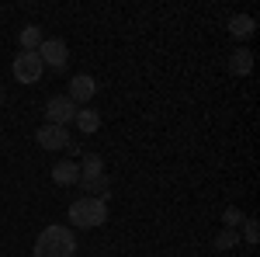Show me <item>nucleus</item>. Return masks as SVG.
Masks as SVG:
<instances>
[{
    "label": "nucleus",
    "mask_w": 260,
    "mask_h": 257,
    "mask_svg": "<svg viewBox=\"0 0 260 257\" xmlns=\"http://www.w3.org/2000/svg\"><path fill=\"white\" fill-rule=\"evenodd\" d=\"M101 174H104V160H101L98 153H87V157L80 160V181L101 178Z\"/></svg>",
    "instance_id": "4468645a"
},
{
    "label": "nucleus",
    "mask_w": 260,
    "mask_h": 257,
    "mask_svg": "<svg viewBox=\"0 0 260 257\" xmlns=\"http://www.w3.org/2000/svg\"><path fill=\"white\" fill-rule=\"evenodd\" d=\"M70 222H73L77 230H94V226H104V222H108V202L90 198V195L77 198V202L70 205Z\"/></svg>",
    "instance_id": "f03ea898"
},
{
    "label": "nucleus",
    "mask_w": 260,
    "mask_h": 257,
    "mask_svg": "<svg viewBox=\"0 0 260 257\" xmlns=\"http://www.w3.org/2000/svg\"><path fill=\"white\" fill-rule=\"evenodd\" d=\"M77 254V237L70 226H45L31 247V257H73Z\"/></svg>",
    "instance_id": "f257e3e1"
},
{
    "label": "nucleus",
    "mask_w": 260,
    "mask_h": 257,
    "mask_svg": "<svg viewBox=\"0 0 260 257\" xmlns=\"http://www.w3.org/2000/svg\"><path fill=\"white\" fill-rule=\"evenodd\" d=\"M233 247H240V230H222L215 237V250H233Z\"/></svg>",
    "instance_id": "2eb2a0df"
},
{
    "label": "nucleus",
    "mask_w": 260,
    "mask_h": 257,
    "mask_svg": "<svg viewBox=\"0 0 260 257\" xmlns=\"http://www.w3.org/2000/svg\"><path fill=\"white\" fill-rule=\"evenodd\" d=\"M222 222H225V230H240L243 222H246V216H243L236 205H229V209L222 212Z\"/></svg>",
    "instance_id": "dca6fc26"
},
{
    "label": "nucleus",
    "mask_w": 260,
    "mask_h": 257,
    "mask_svg": "<svg viewBox=\"0 0 260 257\" xmlns=\"http://www.w3.org/2000/svg\"><path fill=\"white\" fill-rule=\"evenodd\" d=\"M257 32V21L250 18V14H236V18H229V35L236 42H243V39H250Z\"/></svg>",
    "instance_id": "9d476101"
},
{
    "label": "nucleus",
    "mask_w": 260,
    "mask_h": 257,
    "mask_svg": "<svg viewBox=\"0 0 260 257\" xmlns=\"http://www.w3.org/2000/svg\"><path fill=\"white\" fill-rule=\"evenodd\" d=\"M52 181H56V184H77V181H80V163H77V160H59V163H52Z\"/></svg>",
    "instance_id": "6e6552de"
},
{
    "label": "nucleus",
    "mask_w": 260,
    "mask_h": 257,
    "mask_svg": "<svg viewBox=\"0 0 260 257\" xmlns=\"http://www.w3.org/2000/svg\"><path fill=\"white\" fill-rule=\"evenodd\" d=\"M98 94V83L90 73H77V77L70 80V91H66V98L73 101V104H87V101Z\"/></svg>",
    "instance_id": "0eeeda50"
},
{
    "label": "nucleus",
    "mask_w": 260,
    "mask_h": 257,
    "mask_svg": "<svg viewBox=\"0 0 260 257\" xmlns=\"http://www.w3.org/2000/svg\"><path fill=\"white\" fill-rule=\"evenodd\" d=\"M35 139H39V146H42V150H66V146L73 142V139H70V129H66V125H49V122H45L39 132H35Z\"/></svg>",
    "instance_id": "423d86ee"
},
{
    "label": "nucleus",
    "mask_w": 260,
    "mask_h": 257,
    "mask_svg": "<svg viewBox=\"0 0 260 257\" xmlns=\"http://www.w3.org/2000/svg\"><path fill=\"white\" fill-rule=\"evenodd\" d=\"M39 60H42V66L62 70V66H66V60H70V45H66L62 39H45L39 45Z\"/></svg>",
    "instance_id": "39448f33"
},
{
    "label": "nucleus",
    "mask_w": 260,
    "mask_h": 257,
    "mask_svg": "<svg viewBox=\"0 0 260 257\" xmlns=\"http://www.w3.org/2000/svg\"><path fill=\"white\" fill-rule=\"evenodd\" d=\"M83 191L90 198H98L101 195V202H108V195H111V181H108V174H101V178H90V181H77Z\"/></svg>",
    "instance_id": "ddd939ff"
},
{
    "label": "nucleus",
    "mask_w": 260,
    "mask_h": 257,
    "mask_svg": "<svg viewBox=\"0 0 260 257\" xmlns=\"http://www.w3.org/2000/svg\"><path fill=\"white\" fill-rule=\"evenodd\" d=\"M0 108H4V91H0Z\"/></svg>",
    "instance_id": "a211bd4d"
},
{
    "label": "nucleus",
    "mask_w": 260,
    "mask_h": 257,
    "mask_svg": "<svg viewBox=\"0 0 260 257\" xmlns=\"http://www.w3.org/2000/svg\"><path fill=\"white\" fill-rule=\"evenodd\" d=\"M73 122H77V129H80L83 136H90V132L101 129V111H94V108H77Z\"/></svg>",
    "instance_id": "9b49d317"
},
{
    "label": "nucleus",
    "mask_w": 260,
    "mask_h": 257,
    "mask_svg": "<svg viewBox=\"0 0 260 257\" xmlns=\"http://www.w3.org/2000/svg\"><path fill=\"white\" fill-rule=\"evenodd\" d=\"M45 66H42L39 52H18L14 56V80L18 83H39Z\"/></svg>",
    "instance_id": "7ed1b4c3"
},
{
    "label": "nucleus",
    "mask_w": 260,
    "mask_h": 257,
    "mask_svg": "<svg viewBox=\"0 0 260 257\" xmlns=\"http://www.w3.org/2000/svg\"><path fill=\"white\" fill-rule=\"evenodd\" d=\"M21 52H39V45L45 42V35H42V28L39 24H24L21 28Z\"/></svg>",
    "instance_id": "f8f14e48"
},
{
    "label": "nucleus",
    "mask_w": 260,
    "mask_h": 257,
    "mask_svg": "<svg viewBox=\"0 0 260 257\" xmlns=\"http://www.w3.org/2000/svg\"><path fill=\"white\" fill-rule=\"evenodd\" d=\"M229 70H233L236 77H246V73L253 70V52H250L246 45H236V49L229 52Z\"/></svg>",
    "instance_id": "1a4fd4ad"
},
{
    "label": "nucleus",
    "mask_w": 260,
    "mask_h": 257,
    "mask_svg": "<svg viewBox=\"0 0 260 257\" xmlns=\"http://www.w3.org/2000/svg\"><path fill=\"white\" fill-rule=\"evenodd\" d=\"M243 237H246V243H257V237H260L257 219H246V222H243Z\"/></svg>",
    "instance_id": "f3484780"
},
{
    "label": "nucleus",
    "mask_w": 260,
    "mask_h": 257,
    "mask_svg": "<svg viewBox=\"0 0 260 257\" xmlns=\"http://www.w3.org/2000/svg\"><path fill=\"white\" fill-rule=\"evenodd\" d=\"M77 115V104L66 98V94H56V98L45 101V122L49 125H70Z\"/></svg>",
    "instance_id": "20e7f679"
}]
</instances>
